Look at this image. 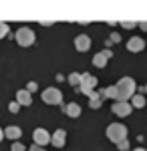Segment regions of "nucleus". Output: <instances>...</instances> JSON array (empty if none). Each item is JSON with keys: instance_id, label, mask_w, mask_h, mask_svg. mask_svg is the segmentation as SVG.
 <instances>
[{"instance_id": "dca6fc26", "label": "nucleus", "mask_w": 147, "mask_h": 151, "mask_svg": "<svg viewBox=\"0 0 147 151\" xmlns=\"http://www.w3.org/2000/svg\"><path fill=\"white\" fill-rule=\"evenodd\" d=\"M93 65H95L97 69H103V67L107 65V57H105L103 52H97V55L93 57Z\"/></svg>"}, {"instance_id": "2eb2a0df", "label": "nucleus", "mask_w": 147, "mask_h": 151, "mask_svg": "<svg viewBox=\"0 0 147 151\" xmlns=\"http://www.w3.org/2000/svg\"><path fill=\"white\" fill-rule=\"evenodd\" d=\"M145 97H143V95H133V99H131V107H135V109H143V107H145Z\"/></svg>"}, {"instance_id": "f8f14e48", "label": "nucleus", "mask_w": 147, "mask_h": 151, "mask_svg": "<svg viewBox=\"0 0 147 151\" xmlns=\"http://www.w3.org/2000/svg\"><path fill=\"white\" fill-rule=\"evenodd\" d=\"M20 135H22V129L18 127V125H10V127L4 129V137H8V139H12V141H18Z\"/></svg>"}, {"instance_id": "c756f323", "label": "nucleus", "mask_w": 147, "mask_h": 151, "mask_svg": "<svg viewBox=\"0 0 147 151\" xmlns=\"http://www.w3.org/2000/svg\"><path fill=\"white\" fill-rule=\"evenodd\" d=\"M133 151H147V149H143V147H137V149H133Z\"/></svg>"}, {"instance_id": "f03ea898", "label": "nucleus", "mask_w": 147, "mask_h": 151, "mask_svg": "<svg viewBox=\"0 0 147 151\" xmlns=\"http://www.w3.org/2000/svg\"><path fill=\"white\" fill-rule=\"evenodd\" d=\"M107 137L113 141V143H121V141L127 139V127H125L123 123H111L109 127H107Z\"/></svg>"}, {"instance_id": "f257e3e1", "label": "nucleus", "mask_w": 147, "mask_h": 151, "mask_svg": "<svg viewBox=\"0 0 147 151\" xmlns=\"http://www.w3.org/2000/svg\"><path fill=\"white\" fill-rule=\"evenodd\" d=\"M115 87H117V101H121V103H129V99H133L137 89L135 81L131 77H123Z\"/></svg>"}, {"instance_id": "6e6552de", "label": "nucleus", "mask_w": 147, "mask_h": 151, "mask_svg": "<svg viewBox=\"0 0 147 151\" xmlns=\"http://www.w3.org/2000/svg\"><path fill=\"white\" fill-rule=\"evenodd\" d=\"M131 103H121V101H117V103H113V111L115 115H119V117H127V115H131Z\"/></svg>"}, {"instance_id": "b1692460", "label": "nucleus", "mask_w": 147, "mask_h": 151, "mask_svg": "<svg viewBox=\"0 0 147 151\" xmlns=\"http://www.w3.org/2000/svg\"><path fill=\"white\" fill-rule=\"evenodd\" d=\"M117 147H119L121 151H127V149H129V143H127V139H125V141H121V143H119Z\"/></svg>"}, {"instance_id": "4be33fe9", "label": "nucleus", "mask_w": 147, "mask_h": 151, "mask_svg": "<svg viewBox=\"0 0 147 151\" xmlns=\"http://www.w3.org/2000/svg\"><path fill=\"white\" fill-rule=\"evenodd\" d=\"M12 151H24V145L22 143H20V141H14V143H12V147H10Z\"/></svg>"}, {"instance_id": "4468645a", "label": "nucleus", "mask_w": 147, "mask_h": 151, "mask_svg": "<svg viewBox=\"0 0 147 151\" xmlns=\"http://www.w3.org/2000/svg\"><path fill=\"white\" fill-rule=\"evenodd\" d=\"M63 113L75 119V117L81 115V105L79 103H68V105H65V107H63Z\"/></svg>"}, {"instance_id": "ddd939ff", "label": "nucleus", "mask_w": 147, "mask_h": 151, "mask_svg": "<svg viewBox=\"0 0 147 151\" xmlns=\"http://www.w3.org/2000/svg\"><path fill=\"white\" fill-rule=\"evenodd\" d=\"M103 99H105L103 91H99V93L93 91V93L89 95V107H91V109H99V107L103 105Z\"/></svg>"}, {"instance_id": "aec40b11", "label": "nucleus", "mask_w": 147, "mask_h": 151, "mask_svg": "<svg viewBox=\"0 0 147 151\" xmlns=\"http://www.w3.org/2000/svg\"><path fill=\"white\" fill-rule=\"evenodd\" d=\"M6 35H8V24L0 20V38H4Z\"/></svg>"}, {"instance_id": "9b49d317", "label": "nucleus", "mask_w": 147, "mask_h": 151, "mask_svg": "<svg viewBox=\"0 0 147 151\" xmlns=\"http://www.w3.org/2000/svg\"><path fill=\"white\" fill-rule=\"evenodd\" d=\"M75 47H77V50H79V52L89 50V48H91V38L87 35H79L77 38H75Z\"/></svg>"}, {"instance_id": "9d476101", "label": "nucleus", "mask_w": 147, "mask_h": 151, "mask_svg": "<svg viewBox=\"0 0 147 151\" xmlns=\"http://www.w3.org/2000/svg\"><path fill=\"white\" fill-rule=\"evenodd\" d=\"M16 103L20 105V107H28V105L32 103V95L28 93L26 89H20V91H16Z\"/></svg>"}, {"instance_id": "6ab92c4d", "label": "nucleus", "mask_w": 147, "mask_h": 151, "mask_svg": "<svg viewBox=\"0 0 147 151\" xmlns=\"http://www.w3.org/2000/svg\"><path fill=\"white\" fill-rule=\"evenodd\" d=\"M119 24H121L123 28H135V26H137L139 22H135V20H121Z\"/></svg>"}, {"instance_id": "a878e982", "label": "nucleus", "mask_w": 147, "mask_h": 151, "mask_svg": "<svg viewBox=\"0 0 147 151\" xmlns=\"http://www.w3.org/2000/svg\"><path fill=\"white\" fill-rule=\"evenodd\" d=\"M103 55H105V57H107V58H111V57H113V52H111L109 48H105V50H103Z\"/></svg>"}, {"instance_id": "7c9ffc66", "label": "nucleus", "mask_w": 147, "mask_h": 151, "mask_svg": "<svg viewBox=\"0 0 147 151\" xmlns=\"http://www.w3.org/2000/svg\"><path fill=\"white\" fill-rule=\"evenodd\" d=\"M145 95H147V85H145Z\"/></svg>"}, {"instance_id": "423d86ee", "label": "nucleus", "mask_w": 147, "mask_h": 151, "mask_svg": "<svg viewBox=\"0 0 147 151\" xmlns=\"http://www.w3.org/2000/svg\"><path fill=\"white\" fill-rule=\"evenodd\" d=\"M32 139H34V145H38V147H45L50 143V133L46 131V129L38 127L32 131Z\"/></svg>"}, {"instance_id": "cd10ccee", "label": "nucleus", "mask_w": 147, "mask_h": 151, "mask_svg": "<svg viewBox=\"0 0 147 151\" xmlns=\"http://www.w3.org/2000/svg\"><path fill=\"white\" fill-rule=\"evenodd\" d=\"M139 26H141L143 30H147V20H143V22H139Z\"/></svg>"}, {"instance_id": "f3484780", "label": "nucleus", "mask_w": 147, "mask_h": 151, "mask_svg": "<svg viewBox=\"0 0 147 151\" xmlns=\"http://www.w3.org/2000/svg\"><path fill=\"white\" fill-rule=\"evenodd\" d=\"M103 95H105L107 99H115V103H117V87H115V85L107 87V89H103Z\"/></svg>"}, {"instance_id": "a211bd4d", "label": "nucleus", "mask_w": 147, "mask_h": 151, "mask_svg": "<svg viewBox=\"0 0 147 151\" xmlns=\"http://www.w3.org/2000/svg\"><path fill=\"white\" fill-rule=\"evenodd\" d=\"M68 85H73V87H79L81 85V75L79 73H71V75H68Z\"/></svg>"}, {"instance_id": "bb28decb", "label": "nucleus", "mask_w": 147, "mask_h": 151, "mask_svg": "<svg viewBox=\"0 0 147 151\" xmlns=\"http://www.w3.org/2000/svg\"><path fill=\"white\" fill-rule=\"evenodd\" d=\"M28 151H45V147H38V145H32Z\"/></svg>"}, {"instance_id": "5701e85b", "label": "nucleus", "mask_w": 147, "mask_h": 151, "mask_svg": "<svg viewBox=\"0 0 147 151\" xmlns=\"http://www.w3.org/2000/svg\"><path fill=\"white\" fill-rule=\"evenodd\" d=\"M36 89H38V85H36V83H34V81H30V83H28V87H26V91H28V93H30V95H32L34 91H36Z\"/></svg>"}, {"instance_id": "c85d7f7f", "label": "nucleus", "mask_w": 147, "mask_h": 151, "mask_svg": "<svg viewBox=\"0 0 147 151\" xmlns=\"http://www.w3.org/2000/svg\"><path fill=\"white\" fill-rule=\"evenodd\" d=\"M2 137H4V131H2V127H0V141H2Z\"/></svg>"}, {"instance_id": "7ed1b4c3", "label": "nucleus", "mask_w": 147, "mask_h": 151, "mask_svg": "<svg viewBox=\"0 0 147 151\" xmlns=\"http://www.w3.org/2000/svg\"><path fill=\"white\" fill-rule=\"evenodd\" d=\"M14 38H16V42L20 47H30V45H34V40H36V35H34V30H30L28 26H22V28L16 30Z\"/></svg>"}, {"instance_id": "1a4fd4ad", "label": "nucleus", "mask_w": 147, "mask_h": 151, "mask_svg": "<svg viewBox=\"0 0 147 151\" xmlns=\"http://www.w3.org/2000/svg\"><path fill=\"white\" fill-rule=\"evenodd\" d=\"M65 141H67V131L65 129H57L53 135H50V143L55 147H65Z\"/></svg>"}, {"instance_id": "412c9836", "label": "nucleus", "mask_w": 147, "mask_h": 151, "mask_svg": "<svg viewBox=\"0 0 147 151\" xmlns=\"http://www.w3.org/2000/svg\"><path fill=\"white\" fill-rule=\"evenodd\" d=\"M8 111H10V113H14V115H16V113H18V111H20V105L16 103V101H12V103L8 105Z\"/></svg>"}, {"instance_id": "393cba45", "label": "nucleus", "mask_w": 147, "mask_h": 151, "mask_svg": "<svg viewBox=\"0 0 147 151\" xmlns=\"http://www.w3.org/2000/svg\"><path fill=\"white\" fill-rule=\"evenodd\" d=\"M119 40H121V35L113 32V35H111V42H119Z\"/></svg>"}, {"instance_id": "0eeeda50", "label": "nucleus", "mask_w": 147, "mask_h": 151, "mask_svg": "<svg viewBox=\"0 0 147 151\" xmlns=\"http://www.w3.org/2000/svg\"><path fill=\"white\" fill-rule=\"evenodd\" d=\"M143 47H145V40L141 36H131L127 40V50L129 52H139V50H143Z\"/></svg>"}, {"instance_id": "39448f33", "label": "nucleus", "mask_w": 147, "mask_h": 151, "mask_svg": "<svg viewBox=\"0 0 147 151\" xmlns=\"http://www.w3.org/2000/svg\"><path fill=\"white\" fill-rule=\"evenodd\" d=\"M43 101L46 105H61L63 103V93L55 87H48V89L43 91Z\"/></svg>"}, {"instance_id": "20e7f679", "label": "nucleus", "mask_w": 147, "mask_h": 151, "mask_svg": "<svg viewBox=\"0 0 147 151\" xmlns=\"http://www.w3.org/2000/svg\"><path fill=\"white\" fill-rule=\"evenodd\" d=\"M97 77H93L91 73H83L81 75V85H79V89H81V93L83 95H91L93 93V89L97 87Z\"/></svg>"}]
</instances>
